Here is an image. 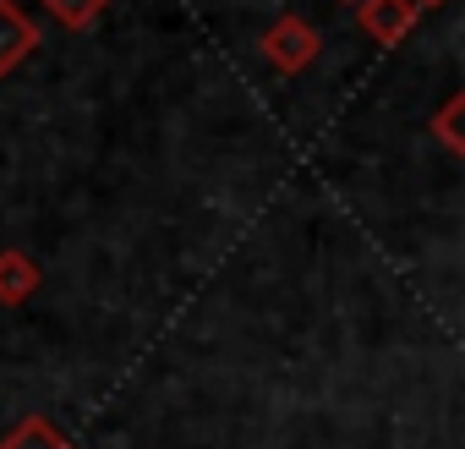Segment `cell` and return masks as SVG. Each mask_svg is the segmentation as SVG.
<instances>
[{"label":"cell","instance_id":"cell-7","mask_svg":"<svg viewBox=\"0 0 465 449\" xmlns=\"http://www.w3.org/2000/svg\"><path fill=\"white\" fill-rule=\"evenodd\" d=\"M460 115H465V94H449L443 105H438V115H432V137L460 159L465 154V132H460Z\"/></svg>","mask_w":465,"mask_h":449},{"label":"cell","instance_id":"cell-8","mask_svg":"<svg viewBox=\"0 0 465 449\" xmlns=\"http://www.w3.org/2000/svg\"><path fill=\"white\" fill-rule=\"evenodd\" d=\"M411 6L416 12H432V6H449V0H411Z\"/></svg>","mask_w":465,"mask_h":449},{"label":"cell","instance_id":"cell-2","mask_svg":"<svg viewBox=\"0 0 465 449\" xmlns=\"http://www.w3.org/2000/svg\"><path fill=\"white\" fill-rule=\"evenodd\" d=\"M416 6L411 0H356V28L378 45V50H394L405 45V34L416 28Z\"/></svg>","mask_w":465,"mask_h":449},{"label":"cell","instance_id":"cell-4","mask_svg":"<svg viewBox=\"0 0 465 449\" xmlns=\"http://www.w3.org/2000/svg\"><path fill=\"white\" fill-rule=\"evenodd\" d=\"M39 285H45V269L28 253L17 247L0 253V307H23L28 296H39Z\"/></svg>","mask_w":465,"mask_h":449},{"label":"cell","instance_id":"cell-5","mask_svg":"<svg viewBox=\"0 0 465 449\" xmlns=\"http://www.w3.org/2000/svg\"><path fill=\"white\" fill-rule=\"evenodd\" d=\"M0 449H83V444H72L50 416H23L6 438H0Z\"/></svg>","mask_w":465,"mask_h":449},{"label":"cell","instance_id":"cell-9","mask_svg":"<svg viewBox=\"0 0 465 449\" xmlns=\"http://www.w3.org/2000/svg\"><path fill=\"white\" fill-rule=\"evenodd\" d=\"M345 6H356V0H345Z\"/></svg>","mask_w":465,"mask_h":449},{"label":"cell","instance_id":"cell-1","mask_svg":"<svg viewBox=\"0 0 465 449\" xmlns=\"http://www.w3.org/2000/svg\"><path fill=\"white\" fill-rule=\"evenodd\" d=\"M318 50H323V34H318L307 17H280V23L263 34V61H269L274 72H285V77H302V72L318 61Z\"/></svg>","mask_w":465,"mask_h":449},{"label":"cell","instance_id":"cell-6","mask_svg":"<svg viewBox=\"0 0 465 449\" xmlns=\"http://www.w3.org/2000/svg\"><path fill=\"white\" fill-rule=\"evenodd\" d=\"M39 6L66 28V34H83V28H94L99 17H104V6L110 0H39Z\"/></svg>","mask_w":465,"mask_h":449},{"label":"cell","instance_id":"cell-3","mask_svg":"<svg viewBox=\"0 0 465 449\" xmlns=\"http://www.w3.org/2000/svg\"><path fill=\"white\" fill-rule=\"evenodd\" d=\"M39 23L17 6V0H0V77H12L34 50H39Z\"/></svg>","mask_w":465,"mask_h":449}]
</instances>
